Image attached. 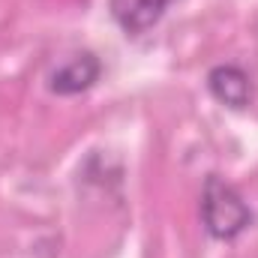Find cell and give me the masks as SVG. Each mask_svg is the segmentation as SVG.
Wrapping results in <instances>:
<instances>
[{"label": "cell", "instance_id": "3957f363", "mask_svg": "<svg viewBox=\"0 0 258 258\" xmlns=\"http://www.w3.org/2000/svg\"><path fill=\"white\" fill-rule=\"evenodd\" d=\"M207 90L216 102L240 111L252 102V81L237 63H219L207 72Z\"/></svg>", "mask_w": 258, "mask_h": 258}, {"label": "cell", "instance_id": "7a4b0ae2", "mask_svg": "<svg viewBox=\"0 0 258 258\" xmlns=\"http://www.w3.org/2000/svg\"><path fill=\"white\" fill-rule=\"evenodd\" d=\"M102 75V63L96 54L90 51H81L75 57H69L63 66H57L48 78V90L57 93V96H75V93H84L90 90Z\"/></svg>", "mask_w": 258, "mask_h": 258}, {"label": "cell", "instance_id": "6da1fadb", "mask_svg": "<svg viewBox=\"0 0 258 258\" xmlns=\"http://www.w3.org/2000/svg\"><path fill=\"white\" fill-rule=\"evenodd\" d=\"M201 222L213 240H234L249 228L252 210L231 183L210 174L201 189Z\"/></svg>", "mask_w": 258, "mask_h": 258}, {"label": "cell", "instance_id": "277c9868", "mask_svg": "<svg viewBox=\"0 0 258 258\" xmlns=\"http://www.w3.org/2000/svg\"><path fill=\"white\" fill-rule=\"evenodd\" d=\"M171 3L174 0H108V9L126 36H141L153 24H159Z\"/></svg>", "mask_w": 258, "mask_h": 258}]
</instances>
